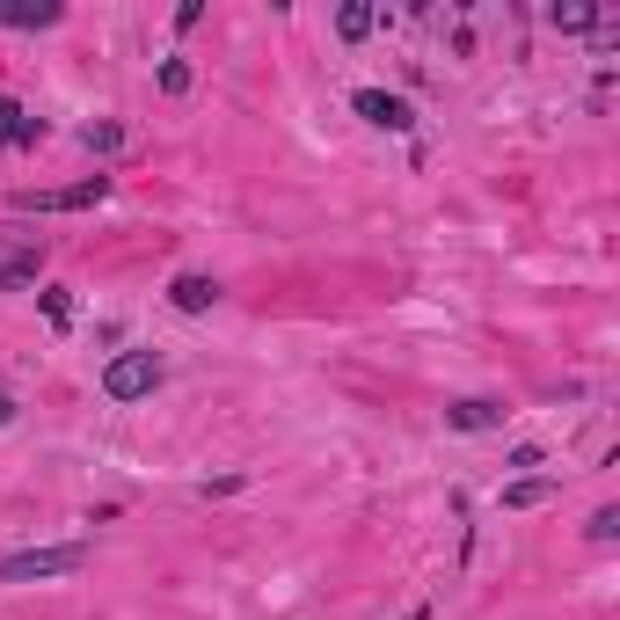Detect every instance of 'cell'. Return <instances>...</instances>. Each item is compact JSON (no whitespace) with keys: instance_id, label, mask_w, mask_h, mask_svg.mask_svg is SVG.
<instances>
[{"instance_id":"obj_1","label":"cell","mask_w":620,"mask_h":620,"mask_svg":"<svg viewBox=\"0 0 620 620\" xmlns=\"http://www.w3.org/2000/svg\"><path fill=\"white\" fill-rule=\"evenodd\" d=\"M161 380H168V365H161L154 351H117L103 365V394H110V402H146Z\"/></svg>"},{"instance_id":"obj_2","label":"cell","mask_w":620,"mask_h":620,"mask_svg":"<svg viewBox=\"0 0 620 620\" xmlns=\"http://www.w3.org/2000/svg\"><path fill=\"white\" fill-rule=\"evenodd\" d=\"M89 562V548H22L0 562V585H44V577H73Z\"/></svg>"},{"instance_id":"obj_3","label":"cell","mask_w":620,"mask_h":620,"mask_svg":"<svg viewBox=\"0 0 620 620\" xmlns=\"http://www.w3.org/2000/svg\"><path fill=\"white\" fill-rule=\"evenodd\" d=\"M103 197H110V176H89V183H73V190H22L16 213H89Z\"/></svg>"},{"instance_id":"obj_4","label":"cell","mask_w":620,"mask_h":620,"mask_svg":"<svg viewBox=\"0 0 620 620\" xmlns=\"http://www.w3.org/2000/svg\"><path fill=\"white\" fill-rule=\"evenodd\" d=\"M351 110L372 124V132H409V124H416V110H409L402 95H388V89H358Z\"/></svg>"},{"instance_id":"obj_5","label":"cell","mask_w":620,"mask_h":620,"mask_svg":"<svg viewBox=\"0 0 620 620\" xmlns=\"http://www.w3.org/2000/svg\"><path fill=\"white\" fill-rule=\"evenodd\" d=\"M168 307H176V314H213V307H219V278H205V270H183V278L168 285Z\"/></svg>"},{"instance_id":"obj_6","label":"cell","mask_w":620,"mask_h":620,"mask_svg":"<svg viewBox=\"0 0 620 620\" xmlns=\"http://www.w3.org/2000/svg\"><path fill=\"white\" fill-rule=\"evenodd\" d=\"M59 16V0H0V30H52Z\"/></svg>"},{"instance_id":"obj_7","label":"cell","mask_w":620,"mask_h":620,"mask_svg":"<svg viewBox=\"0 0 620 620\" xmlns=\"http://www.w3.org/2000/svg\"><path fill=\"white\" fill-rule=\"evenodd\" d=\"M37 140H44V124H37L16 95H0V146H37Z\"/></svg>"},{"instance_id":"obj_8","label":"cell","mask_w":620,"mask_h":620,"mask_svg":"<svg viewBox=\"0 0 620 620\" xmlns=\"http://www.w3.org/2000/svg\"><path fill=\"white\" fill-rule=\"evenodd\" d=\"M37 278H44V256H37V248H16V256L0 264V292H30Z\"/></svg>"},{"instance_id":"obj_9","label":"cell","mask_w":620,"mask_h":620,"mask_svg":"<svg viewBox=\"0 0 620 620\" xmlns=\"http://www.w3.org/2000/svg\"><path fill=\"white\" fill-rule=\"evenodd\" d=\"M548 496H555V475H526V482H512V489L496 496V504H504V512H540Z\"/></svg>"},{"instance_id":"obj_10","label":"cell","mask_w":620,"mask_h":620,"mask_svg":"<svg viewBox=\"0 0 620 620\" xmlns=\"http://www.w3.org/2000/svg\"><path fill=\"white\" fill-rule=\"evenodd\" d=\"M445 424H453V431H504V409H496V402H453V409H445Z\"/></svg>"},{"instance_id":"obj_11","label":"cell","mask_w":620,"mask_h":620,"mask_svg":"<svg viewBox=\"0 0 620 620\" xmlns=\"http://www.w3.org/2000/svg\"><path fill=\"white\" fill-rule=\"evenodd\" d=\"M548 22H555L562 37H585V30H599V8H591V0H555Z\"/></svg>"},{"instance_id":"obj_12","label":"cell","mask_w":620,"mask_h":620,"mask_svg":"<svg viewBox=\"0 0 620 620\" xmlns=\"http://www.w3.org/2000/svg\"><path fill=\"white\" fill-rule=\"evenodd\" d=\"M372 22H380V16H372L365 0H343V8H337V30H343V44H358V37H372Z\"/></svg>"},{"instance_id":"obj_13","label":"cell","mask_w":620,"mask_h":620,"mask_svg":"<svg viewBox=\"0 0 620 620\" xmlns=\"http://www.w3.org/2000/svg\"><path fill=\"white\" fill-rule=\"evenodd\" d=\"M81 146H89V154H117L124 146V124H110V117H95L89 132H81Z\"/></svg>"},{"instance_id":"obj_14","label":"cell","mask_w":620,"mask_h":620,"mask_svg":"<svg viewBox=\"0 0 620 620\" xmlns=\"http://www.w3.org/2000/svg\"><path fill=\"white\" fill-rule=\"evenodd\" d=\"M37 307H44V321H52V329H73V300L59 292V285H44V292H37Z\"/></svg>"},{"instance_id":"obj_15","label":"cell","mask_w":620,"mask_h":620,"mask_svg":"<svg viewBox=\"0 0 620 620\" xmlns=\"http://www.w3.org/2000/svg\"><path fill=\"white\" fill-rule=\"evenodd\" d=\"M161 95H190V59H161Z\"/></svg>"},{"instance_id":"obj_16","label":"cell","mask_w":620,"mask_h":620,"mask_svg":"<svg viewBox=\"0 0 620 620\" xmlns=\"http://www.w3.org/2000/svg\"><path fill=\"white\" fill-rule=\"evenodd\" d=\"M585 533H591V540H599V548H606V540H620V512H613V504H599Z\"/></svg>"},{"instance_id":"obj_17","label":"cell","mask_w":620,"mask_h":620,"mask_svg":"<svg viewBox=\"0 0 620 620\" xmlns=\"http://www.w3.org/2000/svg\"><path fill=\"white\" fill-rule=\"evenodd\" d=\"M16 424V394H0V431Z\"/></svg>"},{"instance_id":"obj_18","label":"cell","mask_w":620,"mask_h":620,"mask_svg":"<svg viewBox=\"0 0 620 620\" xmlns=\"http://www.w3.org/2000/svg\"><path fill=\"white\" fill-rule=\"evenodd\" d=\"M409 620H431V606H416V613H409Z\"/></svg>"}]
</instances>
